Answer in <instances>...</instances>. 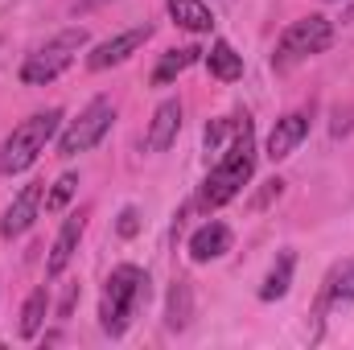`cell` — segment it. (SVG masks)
Wrapping results in <instances>:
<instances>
[{
  "mask_svg": "<svg viewBox=\"0 0 354 350\" xmlns=\"http://www.w3.org/2000/svg\"><path fill=\"white\" fill-rule=\"evenodd\" d=\"M145 301H149V272L136 264L111 268V276L103 280V297H99V330L107 338H124Z\"/></svg>",
  "mask_w": 354,
  "mask_h": 350,
  "instance_id": "6da1fadb",
  "label": "cell"
},
{
  "mask_svg": "<svg viewBox=\"0 0 354 350\" xmlns=\"http://www.w3.org/2000/svg\"><path fill=\"white\" fill-rule=\"evenodd\" d=\"M256 174V132H252V124L214 157V165H210V174L202 181V206L206 210H214V206H227L231 198H239V190L252 181Z\"/></svg>",
  "mask_w": 354,
  "mask_h": 350,
  "instance_id": "7a4b0ae2",
  "label": "cell"
},
{
  "mask_svg": "<svg viewBox=\"0 0 354 350\" xmlns=\"http://www.w3.org/2000/svg\"><path fill=\"white\" fill-rule=\"evenodd\" d=\"M58 128H62V107H46V111H33L29 120H21L0 145V174H25L46 153V145L58 136Z\"/></svg>",
  "mask_w": 354,
  "mask_h": 350,
  "instance_id": "3957f363",
  "label": "cell"
},
{
  "mask_svg": "<svg viewBox=\"0 0 354 350\" xmlns=\"http://www.w3.org/2000/svg\"><path fill=\"white\" fill-rule=\"evenodd\" d=\"M330 42H334V21L322 17V12H309V17L292 21L280 33L276 50H272V71H288V66H297V62L330 50Z\"/></svg>",
  "mask_w": 354,
  "mask_h": 350,
  "instance_id": "277c9868",
  "label": "cell"
},
{
  "mask_svg": "<svg viewBox=\"0 0 354 350\" xmlns=\"http://www.w3.org/2000/svg\"><path fill=\"white\" fill-rule=\"evenodd\" d=\"M87 46V29H66V33H58L54 42H46V46H37L33 54H25V62H21V83L25 87H46V83H54L58 75H66L71 71V62H75V54Z\"/></svg>",
  "mask_w": 354,
  "mask_h": 350,
  "instance_id": "5b68a950",
  "label": "cell"
},
{
  "mask_svg": "<svg viewBox=\"0 0 354 350\" xmlns=\"http://www.w3.org/2000/svg\"><path fill=\"white\" fill-rule=\"evenodd\" d=\"M115 124V103L107 95H95L87 107L79 111V120L66 124L62 140H58V157H79V153H91Z\"/></svg>",
  "mask_w": 354,
  "mask_h": 350,
  "instance_id": "8992f818",
  "label": "cell"
},
{
  "mask_svg": "<svg viewBox=\"0 0 354 350\" xmlns=\"http://www.w3.org/2000/svg\"><path fill=\"white\" fill-rule=\"evenodd\" d=\"M149 37H153V25H136V29H124V33H115V37L99 42V46L87 54V71H111V66L128 62V58H132Z\"/></svg>",
  "mask_w": 354,
  "mask_h": 350,
  "instance_id": "52a82bcc",
  "label": "cell"
},
{
  "mask_svg": "<svg viewBox=\"0 0 354 350\" xmlns=\"http://www.w3.org/2000/svg\"><path fill=\"white\" fill-rule=\"evenodd\" d=\"M41 202H46V181H29V185H21V194L8 202V210H4V219H0V235H4V239L25 235V231L37 223Z\"/></svg>",
  "mask_w": 354,
  "mask_h": 350,
  "instance_id": "ba28073f",
  "label": "cell"
},
{
  "mask_svg": "<svg viewBox=\"0 0 354 350\" xmlns=\"http://www.w3.org/2000/svg\"><path fill=\"white\" fill-rule=\"evenodd\" d=\"M309 136V111H288L272 124L268 132V145H264V157L268 161H284L301 149V140Z\"/></svg>",
  "mask_w": 354,
  "mask_h": 350,
  "instance_id": "9c48e42d",
  "label": "cell"
},
{
  "mask_svg": "<svg viewBox=\"0 0 354 350\" xmlns=\"http://www.w3.org/2000/svg\"><path fill=\"white\" fill-rule=\"evenodd\" d=\"M231 243H235L231 227H227V223H218V219H210V223H202V227L189 235L185 252H189V260H194V264H210V260H223V256L231 252Z\"/></svg>",
  "mask_w": 354,
  "mask_h": 350,
  "instance_id": "30bf717a",
  "label": "cell"
},
{
  "mask_svg": "<svg viewBox=\"0 0 354 350\" xmlns=\"http://www.w3.org/2000/svg\"><path fill=\"white\" fill-rule=\"evenodd\" d=\"M177 132H181V103H177V99H165V103H157V111H153V120H149L145 149H149V153H165L177 140Z\"/></svg>",
  "mask_w": 354,
  "mask_h": 350,
  "instance_id": "8fae6325",
  "label": "cell"
},
{
  "mask_svg": "<svg viewBox=\"0 0 354 350\" xmlns=\"http://www.w3.org/2000/svg\"><path fill=\"white\" fill-rule=\"evenodd\" d=\"M79 239H83V214H71V219L62 223L54 248H50V260H46V276H50V280H58V276L71 268L75 252H79Z\"/></svg>",
  "mask_w": 354,
  "mask_h": 350,
  "instance_id": "7c38bea8",
  "label": "cell"
},
{
  "mask_svg": "<svg viewBox=\"0 0 354 350\" xmlns=\"http://www.w3.org/2000/svg\"><path fill=\"white\" fill-rule=\"evenodd\" d=\"M206 71L218 79V83H235V79H243V54H235V46L231 42H210V50H206Z\"/></svg>",
  "mask_w": 354,
  "mask_h": 350,
  "instance_id": "4fadbf2b",
  "label": "cell"
},
{
  "mask_svg": "<svg viewBox=\"0 0 354 350\" xmlns=\"http://www.w3.org/2000/svg\"><path fill=\"white\" fill-rule=\"evenodd\" d=\"M165 8H169L174 25L185 33H210L214 29V12L202 0H165Z\"/></svg>",
  "mask_w": 354,
  "mask_h": 350,
  "instance_id": "5bb4252c",
  "label": "cell"
},
{
  "mask_svg": "<svg viewBox=\"0 0 354 350\" xmlns=\"http://www.w3.org/2000/svg\"><path fill=\"white\" fill-rule=\"evenodd\" d=\"M46 313H50V288L41 284V288H33V293L25 297V305H21V322H17V334H21V338H37L41 326H46Z\"/></svg>",
  "mask_w": 354,
  "mask_h": 350,
  "instance_id": "9a60e30c",
  "label": "cell"
},
{
  "mask_svg": "<svg viewBox=\"0 0 354 350\" xmlns=\"http://www.w3.org/2000/svg\"><path fill=\"white\" fill-rule=\"evenodd\" d=\"M292 268H297V256H292V252H280L276 264L268 268L264 284H260V301H280V297H288V288H292Z\"/></svg>",
  "mask_w": 354,
  "mask_h": 350,
  "instance_id": "2e32d148",
  "label": "cell"
},
{
  "mask_svg": "<svg viewBox=\"0 0 354 350\" xmlns=\"http://www.w3.org/2000/svg\"><path fill=\"white\" fill-rule=\"evenodd\" d=\"M198 58H202V50H198V46L165 50V54H161V62H157V71H153V87H165V83H174L177 75H185V71H189Z\"/></svg>",
  "mask_w": 354,
  "mask_h": 350,
  "instance_id": "e0dca14e",
  "label": "cell"
},
{
  "mask_svg": "<svg viewBox=\"0 0 354 350\" xmlns=\"http://www.w3.org/2000/svg\"><path fill=\"white\" fill-rule=\"evenodd\" d=\"M189 317H194V288H189V280H174V288H169V309H165V326H169V330H185Z\"/></svg>",
  "mask_w": 354,
  "mask_h": 350,
  "instance_id": "ac0fdd59",
  "label": "cell"
},
{
  "mask_svg": "<svg viewBox=\"0 0 354 350\" xmlns=\"http://www.w3.org/2000/svg\"><path fill=\"white\" fill-rule=\"evenodd\" d=\"M326 301H354V260H342L326 276Z\"/></svg>",
  "mask_w": 354,
  "mask_h": 350,
  "instance_id": "d6986e66",
  "label": "cell"
},
{
  "mask_svg": "<svg viewBox=\"0 0 354 350\" xmlns=\"http://www.w3.org/2000/svg\"><path fill=\"white\" fill-rule=\"evenodd\" d=\"M75 190H79V177L62 174L54 185H50V194H46V210H66V202L75 198Z\"/></svg>",
  "mask_w": 354,
  "mask_h": 350,
  "instance_id": "ffe728a7",
  "label": "cell"
},
{
  "mask_svg": "<svg viewBox=\"0 0 354 350\" xmlns=\"http://www.w3.org/2000/svg\"><path fill=\"white\" fill-rule=\"evenodd\" d=\"M115 231H120L124 239H136V235H140V210H136V206H124L120 219H115Z\"/></svg>",
  "mask_w": 354,
  "mask_h": 350,
  "instance_id": "44dd1931",
  "label": "cell"
},
{
  "mask_svg": "<svg viewBox=\"0 0 354 350\" xmlns=\"http://www.w3.org/2000/svg\"><path fill=\"white\" fill-rule=\"evenodd\" d=\"M342 21H346V25H351V21H354V4H351V8H346V12H342Z\"/></svg>",
  "mask_w": 354,
  "mask_h": 350,
  "instance_id": "7402d4cb",
  "label": "cell"
}]
</instances>
